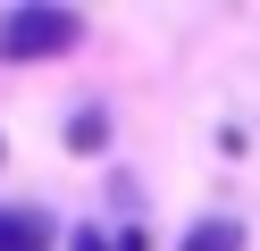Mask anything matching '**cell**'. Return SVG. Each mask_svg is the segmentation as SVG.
<instances>
[{
  "label": "cell",
  "mask_w": 260,
  "mask_h": 251,
  "mask_svg": "<svg viewBox=\"0 0 260 251\" xmlns=\"http://www.w3.org/2000/svg\"><path fill=\"white\" fill-rule=\"evenodd\" d=\"M59 251H118V243H109L101 226H68V234H59Z\"/></svg>",
  "instance_id": "cell-5"
},
{
  "label": "cell",
  "mask_w": 260,
  "mask_h": 251,
  "mask_svg": "<svg viewBox=\"0 0 260 251\" xmlns=\"http://www.w3.org/2000/svg\"><path fill=\"white\" fill-rule=\"evenodd\" d=\"M84 9L76 0H17L0 9V59L9 67H42V59H76L84 50Z\"/></svg>",
  "instance_id": "cell-1"
},
{
  "label": "cell",
  "mask_w": 260,
  "mask_h": 251,
  "mask_svg": "<svg viewBox=\"0 0 260 251\" xmlns=\"http://www.w3.org/2000/svg\"><path fill=\"white\" fill-rule=\"evenodd\" d=\"M109 134H118V126H109V109H101V100H76V109H68V126H59V142H68L76 159H101V151H109Z\"/></svg>",
  "instance_id": "cell-3"
},
{
  "label": "cell",
  "mask_w": 260,
  "mask_h": 251,
  "mask_svg": "<svg viewBox=\"0 0 260 251\" xmlns=\"http://www.w3.org/2000/svg\"><path fill=\"white\" fill-rule=\"evenodd\" d=\"M252 234H243V218H226V209H210V218H193L185 234H176V251H243Z\"/></svg>",
  "instance_id": "cell-4"
},
{
  "label": "cell",
  "mask_w": 260,
  "mask_h": 251,
  "mask_svg": "<svg viewBox=\"0 0 260 251\" xmlns=\"http://www.w3.org/2000/svg\"><path fill=\"white\" fill-rule=\"evenodd\" d=\"M109 243H118V251H151V234H143V226H118Z\"/></svg>",
  "instance_id": "cell-6"
},
{
  "label": "cell",
  "mask_w": 260,
  "mask_h": 251,
  "mask_svg": "<svg viewBox=\"0 0 260 251\" xmlns=\"http://www.w3.org/2000/svg\"><path fill=\"white\" fill-rule=\"evenodd\" d=\"M0 251H59L51 209H34V201H0Z\"/></svg>",
  "instance_id": "cell-2"
}]
</instances>
